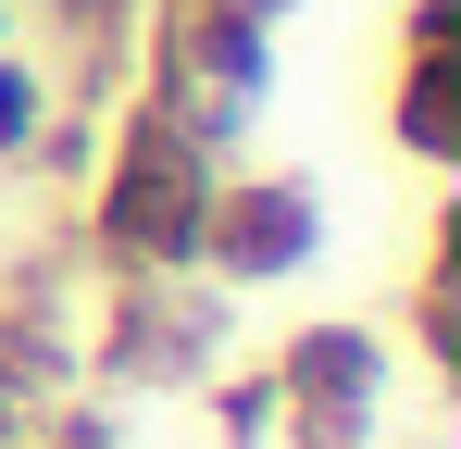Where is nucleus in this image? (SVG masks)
I'll return each instance as SVG.
<instances>
[{"label":"nucleus","instance_id":"1","mask_svg":"<svg viewBox=\"0 0 461 449\" xmlns=\"http://www.w3.org/2000/svg\"><path fill=\"white\" fill-rule=\"evenodd\" d=\"M200 237H225L237 275H287V262L312 250V188H300V175H275V188H225V200L200 213Z\"/></svg>","mask_w":461,"mask_h":449}]
</instances>
